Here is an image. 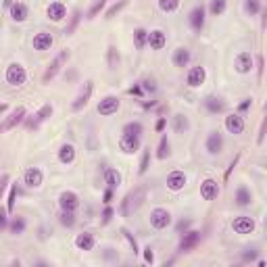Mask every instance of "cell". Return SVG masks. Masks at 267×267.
Segmentation results:
<instances>
[{"label": "cell", "mask_w": 267, "mask_h": 267, "mask_svg": "<svg viewBox=\"0 0 267 267\" xmlns=\"http://www.w3.org/2000/svg\"><path fill=\"white\" fill-rule=\"evenodd\" d=\"M80 19H82V11H80V8H75V11L71 13V21H69V25H67V29H65L67 36H71V34L75 32V27H77V23H80Z\"/></svg>", "instance_id": "41"}, {"label": "cell", "mask_w": 267, "mask_h": 267, "mask_svg": "<svg viewBox=\"0 0 267 267\" xmlns=\"http://www.w3.org/2000/svg\"><path fill=\"white\" fill-rule=\"evenodd\" d=\"M263 138H265V121L261 123V127H259V138H257V144H263Z\"/></svg>", "instance_id": "61"}, {"label": "cell", "mask_w": 267, "mask_h": 267, "mask_svg": "<svg viewBox=\"0 0 267 267\" xmlns=\"http://www.w3.org/2000/svg\"><path fill=\"white\" fill-rule=\"evenodd\" d=\"M6 84H11V86H23L27 82V71H25V67L21 63H11L6 67Z\"/></svg>", "instance_id": "1"}, {"label": "cell", "mask_w": 267, "mask_h": 267, "mask_svg": "<svg viewBox=\"0 0 267 267\" xmlns=\"http://www.w3.org/2000/svg\"><path fill=\"white\" fill-rule=\"evenodd\" d=\"M25 227H27V219L21 215H15L11 221H8V230H11L13 236H21L25 232Z\"/></svg>", "instance_id": "31"}, {"label": "cell", "mask_w": 267, "mask_h": 267, "mask_svg": "<svg viewBox=\"0 0 267 267\" xmlns=\"http://www.w3.org/2000/svg\"><path fill=\"white\" fill-rule=\"evenodd\" d=\"M146 40H148V32H146L144 27L134 29V42H136V48H138V51H142V48L146 46Z\"/></svg>", "instance_id": "36"}, {"label": "cell", "mask_w": 267, "mask_h": 267, "mask_svg": "<svg viewBox=\"0 0 267 267\" xmlns=\"http://www.w3.org/2000/svg\"><path fill=\"white\" fill-rule=\"evenodd\" d=\"M238 161H240V153L234 157V161H232L230 165H227V169H225V173H223V182H227V180H230V175H232V171L236 169V165H238Z\"/></svg>", "instance_id": "47"}, {"label": "cell", "mask_w": 267, "mask_h": 267, "mask_svg": "<svg viewBox=\"0 0 267 267\" xmlns=\"http://www.w3.org/2000/svg\"><path fill=\"white\" fill-rule=\"evenodd\" d=\"M157 4H159L163 13H173L180 6V0H157Z\"/></svg>", "instance_id": "40"}, {"label": "cell", "mask_w": 267, "mask_h": 267, "mask_svg": "<svg viewBox=\"0 0 267 267\" xmlns=\"http://www.w3.org/2000/svg\"><path fill=\"white\" fill-rule=\"evenodd\" d=\"M190 58H192L190 51H188V48H184V46L175 48L173 54H171V61H173V65H175V67H180V69L188 67V63H190Z\"/></svg>", "instance_id": "25"}, {"label": "cell", "mask_w": 267, "mask_h": 267, "mask_svg": "<svg viewBox=\"0 0 267 267\" xmlns=\"http://www.w3.org/2000/svg\"><path fill=\"white\" fill-rule=\"evenodd\" d=\"M146 192H148L146 186H138L134 192L127 194V201H130V207H134V211L142 207V203H144V199H146Z\"/></svg>", "instance_id": "27"}, {"label": "cell", "mask_w": 267, "mask_h": 267, "mask_svg": "<svg viewBox=\"0 0 267 267\" xmlns=\"http://www.w3.org/2000/svg\"><path fill=\"white\" fill-rule=\"evenodd\" d=\"M75 246H77L80 251H92L94 246H96V238H94V234H90V232L77 234V238H75Z\"/></svg>", "instance_id": "26"}, {"label": "cell", "mask_w": 267, "mask_h": 267, "mask_svg": "<svg viewBox=\"0 0 267 267\" xmlns=\"http://www.w3.org/2000/svg\"><path fill=\"white\" fill-rule=\"evenodd\" d=\"M144 261L146 263H155V253H153V249H151V246H146V249H144Z\"/></svg>", "instance_id": "55"}, {"label": "cell", "mask_w": 267, "mask_h": 267, "mask_svg": "<svg viewBox=\"0 0 267 267\" xmlns=\"http://www.w3.org/2000/svg\"><path fill=\"white\" fill-rule=\"evenodd\" d=\"M142 132H144V125L140 121H127L121 130V134H127V136H142Z\"/></svg>", "instance_id": "35"}, {"label": "cell", "mask_w": 267, "mask_h": 267, "mask_svg": "<svg viewBox=\"0 0 267 267\" xmlns=\"http://www.w3.org/2000/svg\"><path fill=\"white\" fill-rule=\"evenodd\" d=\"M205 108L211 115H221V113H225L227 105H225V101H221L219 96H207L205 98Z\"/></svg>", "instance_id": "24"}, {"label": "cell", "mask_w": 267, "mask_h": 267, "mask_svg": "<svg viewBox=\"0 0 267 267\" xmlns=\"http://www.w3.org/2000/svg\"><path fill=\"white\" fill-rule=\"evenodd\" d=\"M58 207H61V211H71L75 213L77 209H80V199H77L75 192H61V196H58Z\"/></svg>", "instance_id": "16"}, {"label": "cell", "mask_w": 267, "mask_h": 267, "mask_svg": "<svg viewBox=\"0 0 267 267\" xmlns=\"http://www.w3.org/2000/svg\"><path fill=\"white\" fill-rule=\"evenodd\" d=\"M146 44L153 48V51H163L167 46V36L163 29H153V32H148V40Z\"/></svg>", "instance_id": "21"}, {"label": "cell", "mask_w": 267, "mask_h": 267, "mask_svg": "<svg viewBox=\"0 0 267 267\" xmlns=\"http://www.w3.org/2000/svg\"><path fill=\"white\" fill-rule=\"evenodd\" d=\"M15 2V0H2V4H4V8H8V6H11Z\"/></svg>", "instance_id": "62"}, {"label": "cell", "mask_w": 267, "mask_h": 267, "mask_svg": "<svg viewBox=\"0 0 267 267\" xmlns=\"http://www.w3.org/2000/svg\"><path fill=\"white\" fill-rule=\"evenodd\" d=\"M121 215H130V201H127V194L123 196V201H121Z\"/></svg>", "instance_id": "56"}, {"label": "cell", "mask_w": 267, "mask_h": 267, "mask_svg": "<svg viewBox=\"0 0 267 267\" xmlns=\"http://www.w3.org/2000/svg\"><path fill=\"white\" fill-rule=\"evenodd\" d=\"M67 58H69V51H67V48H63V51L53 58V63L46 67V71H44V75H42V82H44V84H48L51 80H54L56 73L61 71V67H63V63L67 61Z\"/></svg>", "instance_id": "2"}, {"label": "cell", "mask_w": 267, "mask_h": 267, "mask_svg": "<svg viewBox=\"0 0 267 267\" xmlns=\"http://www.w3.org/2000/svg\"><path fill=\"white\" fill-rule=\"evenodd\" d=\"M201 242V232H196V230H190V232H184L182 234V240H180V251L182 253H190L192 249H196Z\"/></svg>", "instance_id": "15"}, {"label": "cell", "mask_w": 267, "mask_h": 267, "mask_svg": "<svg viewBox=\"0 0 267 267\" xmlns=\"http://www.w3.org/2000/svg\"><path fill=\"white\" fill-rule=\"evenodd\" d=\"M46 15H48V19H53L54 23H58V21H63V19L67 17V6L61 2V0H54V2L48 4Z\"/></svg>", "instance_id": "22"}, {"label": "cell", "mask_w": 267, "mask_h": 267, "mask_svg": "<svg viewBox=\"0 0 267 267\" xmlns=\"http://www.w3.org/2000/svg\"><path fill=\"white\" fill-rule=\"evenodd\" d=\"M8 13H11V19H13L15 23H23L25 19H27V15H29V8H27L25 2H19V0H15V2L8 6Z\"/></svg>", "instance_id": "23"}, {"label": "cell", "mask_w": 267, "mask_h": 267, "mask_svg": "<svg viewBox=\"0 0 267 267\" xmlns=\"http://www.w3.org/2000/svg\"><path fill=\"white\" fill-rule=\"evenodd\" d=\"M42 182H44V173L40 167H27L23 173V184L27 188H40Z\"/></svg>", "instance_id": "11"}, {"label": "cell", "mask_w": 267, "mask_h": 267, "mask_svg": "<svg viewBox=\"0 0 267 267\" xmlns=\"http://www.w3.org/2000/svg\"><path fill=\"white\" fill-rule=\"evenodd\" d=\"M251 107H253V101H251V98H244V101L238 105V113H240V115H242V113H246Z\"/></svg>", "instance_id": "54"}, {"label": "cell", "mask_w": 267, "mask_h": 267, "mask_svg": "<svg viewBox=\"0 0 267 267\" xmlns=\"http://www.w3.org/2000/svg\"><path fill=\"white\" fill-rule=\"evenodd\" d=\"M15 201H17V186L13 184V186H11V190H8V203H6V211H8V213H13V209H15Z\"/></svg>", "instance_id": "46"}, {"label": "cell", "mask_w": 267, "mask_h": 267, "mask_svg": "<svg viewBox=\"0 0 267 267\" xmlns=\"http://www.w3.org/2000/svg\"><path fill=\"white\" fill-rule=\"evenodd\" d=\"M121 234H123V238L130 242V246H132V251H134V255H138L140 253V249H138V242H136V238L134 236L130 234V230H127V227H121Z\"/></svg>", "instance_id": "45"}, {"label": "cell", "mask_w": 267, "mask_h": 267, "mask_svg": "<svg viewBox=\"0 0 267 267\" xmlns=\"http://www.w3.org/2000/svg\"><path fill=\"white\" fill-rule=\"evenodd\" d=\"M188 23H190V27L194 29L196 34L203 32V27H205V4H203V2L194 4V8L190 11V15H188Z\"/></svg>", "instance_id": "9"}, {"label": "cell", "mask_w": 267, "mask_h": 267, "mask_svg": "<svg viewBox=\"0 0 267 267\" xmlns=\"http://www.w3.org/2000/svg\"><path fill=\"white\" fill-rule=\"evenodd\" d=\"M58 221H61V225H65V227H73L75 225V213L61 211V215H58Z\"/></svg>", "instance_id": "42"}, {"label": "cell", "mask_w": 267, "mask_h": 267, "mask_svg": "<svg viewBox=\"0 0 267 267\" xmlns=\"http://www.w3.org/2000/svg\"><path fill=\"white\" fill-rule=\"evenodd\" d=\"M165 125H167V119H165V117H159V119H157V123H155V130H157V132H163Z\"/></svg>", "instance_id": "58"}, {"label": "cell", "mask_w": 267, "mask_h": 267, "mask_svg": "<svg viewBox=\"0 0 267 267\" xmlns=\"http://www.w3.org/2000/svg\"><path fill=\"white\" fill-rule=\"evenodd\" d=\"M257 67H259L257 71H259V82H261V77H263V56L261 54L257 56Z\"/></svg>", "instance_id": "60"}, {"label": "cell", "mask_w": 267, "mask_h": 267, "mask_svg": "<svg viewBox=\"0 0 267 267\" xmlns=\"http://www.w3.org/2000/svg\"><path fill=\"white\" fill-rule=\"evenodd\" d=\"M205 151L209 153L211 157L219 155V153L223 151V136H221L219 132H217V130H213V132L207 134V140H205Z\"/></svg>", "instance_id": "8"}, {"label": "cell", "mask_w": 267, "mask_h": 267, "mask_svg": "<svg viewBox=\"0 0 267 267\" xmlns=\"http://www.w3.org/2000/svg\"><path fill=\"white\" fill-rule=\"evenodd\" d=\"M113 215H115V211H113V207L111 205H107L105 207V211H103V223H108L113 219Z\"/></svg>", "instance_id": "51"}, {"label": "cell", "mask_w": 267, "mask_h": 267, "mask_svg": "<svg viewBox=\"0 0 267 267\" xmlns=\"http://www.w3.org/2000/svg\"><path fill=\"white\" fill-rule=\"evenodd\" d=\"M225 130L230 132V134H242L244 132V117L240 113H232V115H227L225 117Z\"/></svg>", "instance_id": "19"}, {"label": "cell", "mask_w": 267, "mask_h": 267, "mask_svg": "<svg viewBox=\"0 0 267 267\" xmlns=\"http://www.w3.org/2000/svg\"><path fill=\"white\" fill-rule=\"evenodd\" d=\"M127 6V0H119V2H117V4H113L111 8H108V11L105 13V19H113L117 13H119L121 11V8H125Z\"/></svg>", "instance_id": "43"}, {"label": "cell", "mask_w": 267, "mask_h": 267, "mask_svg": "<svg viewBox=\"0 0 267 267\" xmlns=\"http://www.w3.org/2000/svg\"><path fill=\"white\" fill-rule=\"evenodd\" d=\"M105 184L108 186V188H119L121 186V173L117 171V169H113V167H107L105 169Z\"/></svg>", "instance_id": "29"}, {"label": "cell", "mask_w": 267, "mask_h": 267, "mask_svg": "<svg viewBox=\"0 0 267 267\" xmlns=\"http://www.w3.org/2000/svg\"><path fill=\"white\" fill-rule=\"evenodd\" d=\"M151 225L155 227V230H167V227L171 225V213L167 211V209H163V207H157V209H153L151 211Z\"/></svg>", "instance_id": "3"}, {"label": "cell", "mask_w": 267, "mask_h": 267, "mask_svg": "<svg viewBox=\"0 0 267 267\" xmlns=\"http://www.w3.org/2000/svg\"><path fill=\"white\" fill-rule=\"evenodd\" d=\"M8 227V211L0 207V230H6Z\"/></svg>", "instance_id": "50"}, {"label": "cell", "mask_w": 267, "mask_h": 267, "mask_svg": "<svg viewBox=\"0 0 267 267\" xmlns=\"http://www.w3.org/2000/svg\"><path fill=\"white\" fill-rule=\"evenodd\" d=\"M25 117H27L25 107H17V108H13V111L6 115V119L0 123V134H4V132H8V130H15V127L21 123Z\"/></svg>", "instance_id": "4"}, {"label": "cell", "mask_w": 267, "mask_h": 267, "mask_svg": "<svg viewBox=\"0 0 267 267\" xmlns=\"http://www.w3.org/2000/svg\"><path fill=\"white\" fill-rule=\"evenodd\" d=\"M171 155V142H169V138L167 136H161V140H159V148H157V159H167V157Z\"/></svg>", "instance_id": "34"}, {"label": "cell", "mask_w": 267, "mask_h": 267, "mask_svg": "<svg viewBox=\"0 0 267 267\" xmlns=\"http://www.w3.org/2000/svg\"><path fill=\"white\" fill-rule=\"evenodd\" d=\"M53 111H54L53 105H44V107H40V111H36V113L25 121V127H27V130H38V127H40V125L48 119V117L53 115Z\"/></svg>", "instance_id": "5"}, {"label": "cell", "mask_w": 267, "mask_h": 267, "mask_svg": "<svg viewBox=\"0 0 267 267\" xmlns=\"http://www.w3.org/2000/svg\"><path fill=\"white\" fill-rule=\"evenodd\" d=\"M105 6H107V0H96V2H94L90 8H88L86 19H90V21H92V19H96V17H98V13H101Z\"/></svg>", "instance_id": "39"}, {"label": "cell", "mask_w": 267, "mask_h": 267, "mask_svg": "<svg viewBox=\"0 0 267 267\" xmlns=\"http://www.w3.org/2000/svg\"><path fill=\"white\" fill-rule=\"evenodd\" d=\"M257 257H259V251H255V249H249L244 255H242V261H255Z\"/></svg>", "instance_id": "53"}, {"label": "cell", "mask_w": 267, "mask_h": 267, "mask_svg": "<svg viewBox=\"0 0 267 267\" xmlns=\"http://www.w3.org/2000/svg\"><path fill=\"white\" fill-rule=\"evenodd\" d=\"M58 161L63 165H71L75 161V146L73 144H63L58 148Z\"/></svg>", "instance_id": "28"}, {"label": "cell", "mask_w": 267, "mask_h": 267, "mask_svg": "<svg viewBox=\"0 0 267 267\" xmlns=\"http://www.w3.org/2000/svg\"><path fill=\"white\" fill-rule=\"evenodd\" d=\"M190 223H192L190 219H182L180 223H177V232H180V234H182V232H186L188 227H190Z\"/></svg>", "instance_id": "59"}, {"label": "cell", "mask_w": 267, "mask_h": 267, "mask_svg": "<svg viewBox=\"0 0 267 267\" xmlns=\"http://www.w3.org/2000/svg\"><path fill=\"white\" fill-rule=\"evenodd\" d=\"M140 86H142V90L151 92V94H155V92H157V84H155V80H153V77H146V80H144Z\"/></svg>", "instance_id": "48"}, {"label": "cell", "mask_w": 267, "mask_h": 267, "mask_svg": "<svg viewBox=\"0 0 267 267\" xmlns=\"http://www.w3.org/2000/svg\"><path fill=\"white\" fill-rule=\"evenodd\" d=\"M92 92H94V82L88 80V82H86V86H84V90H82V94L77 96L75 101L71 103V108H73V111H82V108H84L88 103H90Z\"/></svg>", "instance_id": "18"}, {"label": "cell", "mask_w": 267, "mask_h": 267, "mask_svg": "<svg viewBox=\"0 0 267 267\" xmlns=\"http://www.w3.org/2000/svg\"><path fill=\"white\" fill-rule=\"evenodd\" d=\"M119 107H121V103H119V98L117 96H105L103 101L98 103L96 111H98V115H103V117H111V115H115L117 111H119Z\"/></svg>", "instance_id": "7"}, {"label": "cell", "mask_w": 267, "mask_h": 267, "mask_svg": "<svg viewBox=\"0 0 267 267\" xmlns=\"http://www.w3.org/2000/svg\"><path fill=\"white\" fill-rule=\"evenodd\" d=\"M253 67H255V61H253V54L251 53H238L234 58V69H236V73H240V75H246V73H251L253 71Z\"/></svg>", "instance_id": "6"}, {"label": "cell", "mask_w": 267, "mask_h": 267, "mask_svg": "<svg viewBox=\"0 0 267 267\" xmlns=\"http://www.w3.org/2000/svg\"><path fill=\"white\" fill-rule=\"evenodd\" d=\"M251 203H253V192H251V188L238 186V190H236V205H238V207H249Z\"/></svg>", "instance_id": "30"}, {"label": "cell", "mask_w": 267, "mask_h": 267, "mask_svg": "<svg viewBox=\"0 0 267 267\" xmlns=\"http://www.w3.org/2000/svg\"><path fill=\"white\" fill-rule=\"evenodd\" d=\"M107 63H108V69H111V71H115V69L119 67V63H121L119 51H117V46H113V44L107 48Z\"/></svg>", "instance_id": "32"}, {"label": "cell", "mask_w": 267, "mask_h": 267, "mask_svg": "<svg viewBox=\"0 0 267 267\" xmlns=\"http://www.w3.org/2000/svg\"><path fill=\"white\" fill-rule=\"evenodd\" d=\"M148 167H151V151H144L142 153V159H140V169H138V173L144 175L148 171Z\"/></svg>", "instance_id": "44"}, {"label": "cell", "mask_w": 267, "mask_h": 267, "mask_svg": "<svg viewBox=\"0 0 267 267\" xmlns=\"http://www.w3.org/2000/svg\"><path fill=\"white\" fill-rule=\"evenodd\" d=\"M225 6H227V0H211V4H209V11L213 17H219L225 13Z\"/></svg>", "instance_id": "37"}, {"label": "cell", "mask_w": 267, "mask_h": 267, "mask_svg": "<svg viewBox=\"0 0 267 267\" xmlns=\"http://www.w3.org/2000/svg\"><path fill=\"white\" fill-rule=\"evenodd\" d=\"M53 44H54V38H53L51 34H48V32H40V34H36V36H34V40H32L34 51H40V53L51 51Z\"/></svg>", "instance_id": "20"}, {"label": "cell", "mask_w": 267, "mask_h": 267, "mask_svg": "<svg viewBox=\"0 0 267 267\" xmlns=\"http://www.w3.org/2000/svg\"><path fill=\"white\" fill-rule=\"evenodd\" d=\"M205 80H207L205 67L196 65V67H192L190 71H188V75H186V86H188V88H201V86L205 84Z\"/></svg>", "instance_id": "12"}, {"label": "cell", "mask_w": 267, "mask_h": 267, "mask_svg": "<svg viewBox=\"0 0 267 267\" xmlns=\"http://www.w3.org/2000/svg\"><path fill=\"white\" fill-rule=\"evenodd\" d=\"M6 111V105H0V113H4Z\"/></svg>", "instance_id": "63"}, {"label": "cell", "mask_w": 267, "mask_h": 267, "mask_svg": "<svg viewBox=\"0 0 267 267\" xmlns=\"http://www.w3.org/2000/svg\"><path fill=\"white\" fill-rule=\"evenodd\" d=\"M244 11L249 13L251 17L259 15V13L263 11V6H261V0H246V2H244Z\"/></svg>", "instance_id": "38"}, {"label": "cell", "mask_w": 267, "mask_h": 267, "mask_svg": "<svg viewBox=\"0 0 267 267\" xmlns=\"http://www.w3.org/2000/svg\"><path fill=\"white\" fill-rule=\"evenodd\" d=\"M111 201H113V188H107L105 194H103V203L105 205H111Z\"/></svg>", "instance_id": "57"}, {"label": "cell", "mask_w": 267, "mask_h": 267, "mask_svg": "<svg viewBox=\"0 0 267 267\" xmlns=\"http://www.w3.org/2000/svg\"><path fill=\"white\" fill-rule=\"evenodd\" d=\"M140 146H142L140 136H127V134H121V138H119V148H121V153H125V155H134V153L140 151Z\"/></svg>", "instance_id": "13"}, {"label": "cell", "mask_w": 267, "mask_h": 267, "mask_svg": "<svg viewBox=\"0 0 267 267\" xmlns=\"http://www.w3.org/2000/svg\"><path fill=\"white\" fill-rule=\"evenodd\" d=\"M127 94H132V96H138V98H142L144 96V90H142V86L140 84H134L130 90H127Z\"/></svg>", "instance_id": "52"}, {"label": "cell", "mask_w": 267, "mask_h": 267, "mask_svg": "<svg viewBox=\"0 0 267 267\" xmlns=\"http://www.w3.org/2000/svg\"><path fill=\"white\" fill-rule=\"evenodd\" d=\"M201 196L205 201H215L219 196V184L213 177H207V180L201 182Z\"/></svg>", "instance_id": "17"}, {"label": "cell", "mask_w": 267, "mask_h": 267, "mask_svg": "<svg viewBox=\"0 0 267 267\" xmlns=\"http://www.w3.org/2000/svg\"><path fill=\"white\" fill-rule=\"evenodd\" d=\"M232 230L236 234H253L255 232V219L249 215H238V217H234L232 219Z\"/></svg>", "instance_id": "10"}, {"label": "cell", "mask_w": 267, "mask_h": 267, "mask_svg": "<svg viewBox=\"0 0 267 267\" xmlns=\"http://www.w3.org/2000/svg\"><path fill=\"white\" fill-rule=\"evenodd\" d=\"M8 182H11V175H8V173H2V175H0V199H2V194H4V190H6Z\"/></svg>", "instance_id": "49"}, {"label": "cell", "mask_w": 267, "mask_h": 267, "mask_svg": "<svg viewBox=\"0 0 267 267\" xmlns=\"http://www.w3.org/2000/svg\"><path fill=\"white\" fill-rule=\"evenodd\" d=\"M173 130H175L177 134H186L188 130H190V121H188L186 115H182V113L173 115Z\"/></svg>", "instance_id": "33"}, {"label": "cell", "mask_w": 267, "mask_h": 267, "mask_svg": "<svg viewBox=\"0 0 267 267\" xmlns=\"http://www.w3.org/2000/svg\"><path fill=\"white\" fill-rule=\"evenodd\" d=\"M186 182H188V177H186V173L180 171V169H173L169 175H167V180H165L167 188H169L171 192H180V190H184Z\"/></svg>", "instance_id": "14"}]
</instances>
